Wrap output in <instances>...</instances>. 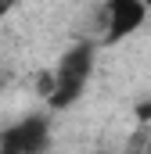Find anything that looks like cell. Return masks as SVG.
Listing matches in <instances>:
<instances>
[{"instance_id":"cell-1","label":"cell","mask_w":151,"mask_h":154,"mask_svg":"<svg viewBox=\"0 0 151 154\" xmlns=\"http://www.w3.org/2000/svg\"><path fill=\"white\" fill-rule=\"evenodd\" d=\"M94 61H97V43H90V39L76 43V47H69L61 54V61H58V68L50 75V93H47L50 111H65L83 97L86 82L94 75Z\"/></svg>"},{"instance_id":"cell-2","label":"cell","mask_w":151,"mask_h":154,"mask_svg":"<svg viewBox=\"0 0 151 154\" xmlns=\"http://www.w3.org/2000/svg\"><path fill=\"white\" fill-rule=\"evenodd\" d=\"M50 147V118L47 115H25L0 133V151L4 154H40Z\"/></svg>"},{"instance_id":"cell-3","label":"cell","mask_w":151,"mask_h":154,"mask_svg":"<svg viewBox=\"0 0 151 154\" xmlns=\"http://www.w3.org/2000/svg\"><path fill=\"white\" fill-rule=\"evenodd\" d=\"M151 14L148 0H108L104 4V47H115L144 29Z\"/></svg>"},{"instance_id":"cell-4","label":"cell","mask_w":151,"mask_h":154,"mask_svg":"<svg viewBox=\"0 0 151 154\" xmlns=\"http://www.w3.org/2000/svg\"><path fill=\"white\" fill-rule=\"evenodd\" d=\"M14 4H18V0H0V25H4V18L14 11Z\"/></svg>"},{"instance_id":"cell-5","label":"cell","mask_w":151,"mask_h":154,"mask_svg":"<svg viewBox=\"0 0 151 154\" xmlns=\"http://www.w3.org/2000/svg\"><path fill=\"white\" fill-rule=\"evenodd\" d=\"M0 133H4V125H0Z\"/></svg>"}]
</instances>
